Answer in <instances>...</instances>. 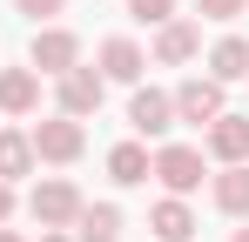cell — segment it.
I'll return each mask as SVG.
<instances>
[{
	"mask_svg": "<svg viewBox=\"0 0 249 242\" xmlns=\"http://www.w3.org/2000/svg\"><path fill=\"white\" fill-rule=\"evenodd\" d=\"M34 161H81V148H88V128L74 115H54V121H34Z\"/></svg>",
	"mask_w": 249,
	"mask_h": 242,
	"instance_id": "cell-1",
	"label": "cell"
},
{
	"mask_svg": "<svg viewBox=\"0 0 249 242\" xmlns=\"http://www.w3.org/2000/svg\"><path fill=\"white\" fill-rule=\"evenodd\" d=\"M81 208H88V202H81V189H74V182H41V189L27 195V215H34L41 229H68Z\"/></svg>",
	"mask_w": 249,
	"mask_h": 242,
	"instance_id": "cell-2",
	"label": "cell"
},
{
	"mask_svg": "<svg viewBox=\"0 0 249 242\" xmlns=\"http://www.w3.org/2000/svg\"><path fill=\"white\" fill-rule=\"evenodd\" d=\"M148 175L162 182L168 195H189V189H202V148H182L175 141V148H162V155L148 161Z\"/></svg>",
	"mask_w": 249,
	"mask_h": 242,
	"instance_id": "cell-3",
	"label": "cell"
},
{
	"mask_svg": "<svg viewBox=\"0 0 249 242\" xmlns=\"http://www.w3.org/2000/svg\"><path fill=\"white\" fill-rule=\"evenodd\" d=\"M27 61H34V74H68V68H81V40L68 34V27H41L34 47H27Z\"/></svg>",
	"mask_w": 249,
	"mask_h": 242,
	"instance_id": "cell-4",
	"label": "cell"
},
{
	"mask_svg": "<svg viewBox=\"0 0 249 242\" xmlns=\"http://www.w3.org/2000/svg\"><path fill=\"white\" fill-rule=\"evenodd\" d=\"M168 101H175V121H196V128H209V121L222 115V81H202V74H196V81H182Z\"/></svg>",
	"mask_w": 249,
	"mask_h": 242,
	"instance_id": "cell-5",
	"label": "cell"
},
{
	"mask_svg": "<svg viewBox=\"0 0 249 242\" xmlns=\"http://www.w3.org/2000/svg\"><path fill=\"white\" fill-rule=\"evenodd\" d=\"M209 155L222 161V168H236V161H249V115H222L209 121Z\"/></svg>",
	"mask_w": 249,
	"mask_h": 242,
	"instance_id": "cell-6",
	"label": "cell"
},
{
	"mask_svg": "<svg viewBox=\"0 0 249 242\" xmlns=\"http://www.w3.org/2000/svg\"><path fill=\"white\" fill-rule=\"evenodd\" d=\"M101 94H108V81L94 74V68H68V74H61V115H94V108H101Z\"/></svg>",
	"mask_w": 249,
	"mask_h": 242,
	"instance_id": "cell-7",
	"label": "cell"
},
{
	"mask_svg": "<svg viewBox=\"0 0 249 242\" xmlns=\"http://www.w3.org/2000/svg\"><path fill=\"white\" fill-rule=\"evenodd\" d=\"M128 121H135V135H168V128H175V101H168L162 87H135Z\"/></svg>",
	"mask_w": 249,
	"mask_h": 242,
	"instance_id": "cell-8",
	"label": "cell"
},
{
	"mask_svg": "<svg viewBox=\"0 0 249 242\" xmlns=\"http://www.w3.org/2000/svg\"><path fill=\"white\" fill-rule=\"evenodd\" d=\"M0 108L7 115H34L41 108V74L34 68H0Z\"/></svg>",
	"mask_w": 249,
	"mask_h": 242,
	"instance_id": "cell-9",
	"label": "cell"
},
{
	"mask_svg": "<svg viewBox=\"0 0 249 242\" xmlns=\"http://www.w3.org/2000/svg\"><path fill=\"white\" fill-rule=\"evenodd\" d=\"M196 47H202V34H196L189 20H162V27H155V61H162V68L196 61Z\"/></svg>",
	"mask_w": 249,
	"mask_h": 242,
	"instance_id": "cell-10",
	"label": "cell"
},
{
	"mask_svg": "<svg viewBox=\"0 0 249 242\" xmlns=\"http://www.w3.org/2000/svg\"><path fill=\"white\" fill-rule=\"evenodd\" d=\"M142 68H148V54L135 47V40H101V81H142Z\"/></svg>",
	"mask_w": 249,
	"mask_h": 242,
	"instance_id": "cell-11",
	"label": "cell"
},
{
	"mask_svg": "<svg viewBox=\"0 0 249 242\" xmlns=\"http://www.w3.org/2000/svg\"><path fill=\"white\" fill-rule=\"evenodd\" d=\"M148 229H155L162 242H189V236H196V215H189V202H182V195H168V202L148 208Z\"/></svg>",
	"mask_w": 249,
	"mask_h": 242,
	"instance_id": "cell-12",
	"label": "cell"
},
{
	"mask_svg": "<svg viewBox=\"0 0 249 242\" xmlns=\"http://www.w3.org/2000/svg\"><path fill=\"white\" fill-rule=\"evenodd\" d=\"M74 242H122V208L115 202H94L74 215Z\"/></svg>",
	"mask_w": 249,
	"mask_h": 242,
	"instance_id": "cell-13",
	"label": "cell"
},
{
	"mask_svg": "<svg viewBox=\"0 0 249 242\" xmlns=\"http://www.w3.org/2000/svg\"><path fill=\"white\" fill-rule=\"evenodd\" d=\"M209 81H249V40L243 34H229V40H215V54H209Z\"/></svg>",
	"mask_w": 249,
	"mask_h": 242,
	"instance_id": "cell-14",
	"label": "cell"
},
{
	"mask_svg": "<svg viewBox=\"0 0 249 242\" xmlns=\"http://www.w3.org/2000/svg\"><path fill=\"white\" fill-rule=\"evenodd\" d=\"M27 168H34V141L20 128H0V182H20Z\"/></svg>",
	"mask_w": 249,
	"mask_h": 242,
	"instance_id": "cell-15",
	"label": "cell"
},
{
	"mask_svg": "<svg viewBox=\"0 0 249 242\" xmlns=\"http://www.w3.org/2000/svg\"><path fill=\"white\" fill-rule=\"evenodd\" d=\"M215 208H222V215H249V168L243 161L215 175Z\"/></svg>",
	"mask_w": 249,
	"mask_h": 242,
	"instance_id": "cell-16",
	"label": "cell"
},
{
	"mask_svg": "<svg viewBox=\"0 0 249 242\" xmlns=\"http://www.w3.org/2000/svg\"><path fill=\"white\" fill-rule=\"evenodd\" d=\"M108 175H115L122 189L148 182V148H142V141H122V148H108Z\"/></svg>",
	"mask_w": 249,
	"mask_h": 242,
	"instance_id": "cell-17",
	"label": "cell"
},
{
	"mask_svg": "<svg viewBox=\"0 0 249 242\" xmlns=\"http://www.w3.org/2000/svg\"><path fill=\"white\" fill-rule=\"evenodd\" d=\"M128 14L142 27H162V20H175V0H128Z\"/></svg>",
	"mask_w": 249,
	"mask_h": 242,
	"instance_id": "cell-18",
	"label": "cell"
},
{
	"mask_svg": "<svg viewBox=\"0 0 249 242\" xmlns=\"http://www.w3.org/2000/svg\"><path fill=\"white\" fill-rule=\"evenodd\" d=\"M243 7H249V0H196V14H202V20H236Z\"/></svg>",
	"mask_w": 249,
	"mask_h": 242,
	"instance_id": "cell-19",
	"label": "cell"
},
{
	"mask_svg": "<svg viewBox=\"0 0 249 242\" xmlns=\"http://www.w3.org/2000/svg\"><path fill=\"white\" fill-rule=\"evenodd\" d=\"M14 7H20V14H34V20H47V14H61L68 0H14Z\"/></svg>",
	"mask_w": 249,
	"mask_h": 242,
	"instance_id": "cell-20",
	"label": "cell"
},
{
	"mask_svg": "<svg viewBox=\"0 0 249 242\" xmlns=\"http://www.w3.org/2000/svg\"><path fill=\"white\" fill-rule=\"evenodd\" d=\"M14 215V182H0V222Z\"/></svg>",
	"mask_w": 249,
	"mask_h": 242,
	"instance_id": "cell-21",
	"label": "cell"
},
{
	"mask_svg": "<svg viewBox=\"0 0 249 242\" xmlns=\"http://www.w3.org/2000/svg\"><path fill=\"white\" fill-rule=\"evenodd\" d=\"M41 242H74V236H61V229H47V236H41Z\"/></svg>",
	"mask_w": 249,
	"mask_h": 242,
	"instance_id": "cell-22",
	"label": "cell"
},
{
	"mask_svg": "<svg viewBox=\"0 0 249 242\" xmlns=\"http://www.w3.org/2000/svg\"><path fill=\"white\" fill-rule=\"evenodd\" d=\"M0 242H20V236H14V229H0Z\"/></svg>",
	"mask_w": 249,
	"mask_h": 242,
	"instance_id": "cell-23",
	"label": "cell"
},
{
	"mask_svg": "<svg viewBox=\"0 0 249 242\" xmlns=\"http://www.w3.org/2000/svg\"><path fill=\"white\" fill-rule=\"evenodd\" d=\"M229 242H249V229H236V236H229Z\"/></svg>",
	"mask_w": 249,
	"mask_h": 242,
	"instance_id": "cell-24",
	"label": "cell"
}]
</instances>
